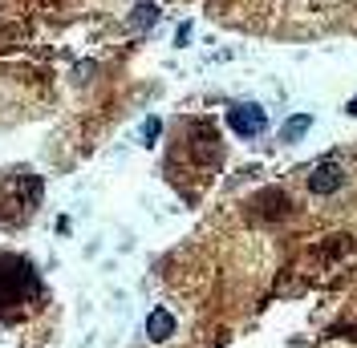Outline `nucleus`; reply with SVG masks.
I'll return each mask as SVG.
<instances>
[{
	"instance_id": "obj_6",
	"label": "nucleus",
	"mask_w": 357,
	"mask_h": 348,
	"mask_svg": "<svg viewBox=\"0 0 357 348\" xmlns=\"http://www.w3.org/2000/svg\"><path fill=\"white\" fill-rule=\"evenodd\" d=\"M158 130H162V126H158V118H151V122L142 126V134H146V138H158Z\"/></svg>"
},
{
	"instance_id": "obj_5",
	"label": "nucleus",
	"mask_w": 357,
	"mask_h": 348,
	"mask_svg": "<svg viewBox=\"0 0 357 348\" xmlns=\"http://www.w3.org/2000/svg\"><path fill=\"white\" fill-rule=\"evenodd\" d=\"M155 21H158L155 4H138V8H134V17H130V24H138V29H146V24H155Z\"/></svg>"
},
{
	"instance_id": "obj_4",
	"label": "nucleus",
	"mask_w": 357,
	"mask_h": 348,
	"mask_svg": "<svg viewBox=\"0 0 357 348\" xmlns=\"http://www.w3.org/2000/svg\"><path fill=\"white\" fill-rule=\"evenodd\" d=\"M309 126H312L309 118H289V122H284V130H280V138H284V142H296Z\"/></svg>"
},
{
	"instance_id": "obj_3",
	"label": "nucleus",
	"mask_w": 357,
	"mask_h": 348,
	"mask_svg": "<svg viewBox=\"0 0 357 348\" xmlns=\"http://www.w3.org/2000/svg\"><path fill=\"white\" fill-rule=\"evenodd\" d=\"M171 332H175V316H171L167 308H155V312L146 316V336H151V340H167Z\"/></svg>"
},
{
	"instance_id": "obj_2",
	"label": "nucleus",
	"mask_w": 357,
	"mask_h": 348,
	"mask_svg": "<svg viewBox=\"0 0 357 348\" xmlns=\"http://www.w3.org/2000/svg\"><path fill=\"white\" fill-rule=\"evenodd\" d=\"M337 187H341V166H337V162H321L309 178V191L312 195H329Z\"/></svg>"
},
{
	"instance_id": "obj_7",
	"label": "nucleus",
	"mask_w": 357,
	"mask_h": 348,
	"mask_svg": "<svg viewBox=\"0 0 357 348\" xmlns=\"http://www.w3.org/2000/svg\"><path fill=\"white\" fill-rule=\"evenodd\" d=\"M349 113H357V97H354V102H349Z\"/></svg>"
},
{
	"instance_id": "obj_1",
	"label": "nucleus",
	"mask_w": 357,
	"mask_h": 348,
	"mask_svg": "<svg viewBox=\"0 0 357 348\" xmlns=\"http://www.w3.org/2000/svg\"><path fill=\"white\" fill-rule=\"evenodd\" d=\"M268 113L260 106H236L231 113H227V126H231V134H240V138H256V134L264 130Z\"/></svg>"
}]
</instances>
